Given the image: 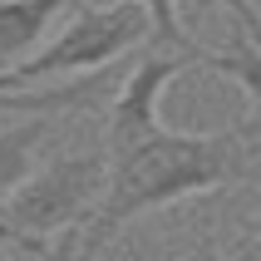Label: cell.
<instances>
[{
    "label": "cell",
    "mask_w": 261,
    "mask_h": 261,
    "mask_svg": "<svg viewBox=\"0 0 261 261\" xmlns=\"http://www.w3.org/2000/svg\"><path fill=\"white\" fill-rule=\"evenodd\" d=\"M242 182L261 188V138L247 133V123H232L217 133H182L163 123L133 148L109 153V188H103L94 222L84 227V256H99L128 222L158 207L242 188Z\"/></svg>",
    "instance_id": "cell-1"
},
{
    "label": "cell",
    "mask_w": 261,
    "mask_h": 261,
    "mask_svg": "<svg viewBox=\"0 0 261 261\" xmlns=\"http://www.w3.org/2000/svg\"><path fill=\"white\" fill-rule=\"evenodd\" d=\"M109 188V153H64L30 173L0 207V256L5 247L49 251L69 227H89Z\"/></svg>",
    "instance_id": "cell-2"
},
{
    "label": "cell",
    "mask_w": 261,
    "mask_h": 261,
    "mask_svg": "<svg viewBox=\"0 0 261 261\" xmlns=\"http://www.w3.org/2000/svg\"><path fill=\"white\" fill-rule=\"evenodd\" d=\"M148 40H153V25H148L143 5H133V0L99 5V0H89L69 15V25L49 44H40L25 64H15L10 79H15V89H30L40 79H64V74H103L118 55H128Z\"/></svg>",
    "instance_id": "cell-3"
},
{
    "label": "cell",
    "mask_w": 261,
    "mask_h": 261,
    "mask_svg": "<svg viewBox=\"0 0 261 261\" xmlns=\"http://www.w3.org/2000/svg\"><path fill=\"white\" fill-rule=\"evenodd\" d=\"M192 64H202V59L188 55V49H158V44L133 64L128 79H123V84L114 89V99H109V153H123V148H133L138 138L163 128L158 103H163V94H168V84H173L177 74H188Z\"/></svg>",
    "instance_id": "cell-4"
},
{
    "label": "cell",
    "mask_w": 261,
    "mask_h": 261,
    "mask_svg": "<svg viewBox=\"0 0 261 261\" xmlns=\"http://www.w3.org/2000/svg\"><path fill=\"white\" fill-rule=\"evenodd\" d=\"M64 5L69 0H0V74L25 64V55L49 35Z\"/></svg>",
    "instance_id": "cell-5"
},
{
    "label": "cell",
    "mask_w": 261,
    "mask_h": 261,
    "mask_svg": "<svg viewBox=\"0 0 261 261\" xmlns=\"http://www.w3.org/2000/svg\"><path fill=\"white\" fill-rule=\"evenodd\" d=\"M202 64L212 74H222V79H232V84L247 94L251 114L242 118V123H247V133H256V138H261V44L251 40L247 30H237L222 49H207Z\"/></svg>",
    "instance_id": "cell-6"
},
{
    "label": "cell",
    "mask_w": 261,
    "mask_h": 261,
    "mask_svg": "<svg viewBox=\"0 0 261 261\" xmlns=\"http://www.w3.org/2000/svg\"><path fill=\"white\" fill-rule=\"evenodd\" d=\"M44 133H49V114H15L10 123H0V197L30 182Z\"/></svg>",
    "instance_id": "cell-7"
},
{
    "label": "cell",
    "mask_w": 261,
    "mask_h": 261,
    "mask_svg": "<svg viewBox=\"0 0 261 261\" xmlns=\"http://www.w3.org/2000/svg\"><path fill=\"white\" fill-rule=\"evenodd\" d=\"M103 99V74L99 79H74V84H49V89H0V114H74L94 109Z\"/></svg>",
    "instance_id": "cell-8"
},
{
    "label": "cell",
    "mask_w": 261,
    "mask_h": 261,
    "mask_svg": "<svg viewBox=\"0 0 261 261\" xmlns=\"http://www.w3.org/2000/svg\"><path fill=\"white\" fill-rule=\"evenodd\" d=\"M99 5H118V0H99ZM133 5L148 10V25H153V40L148 44H158V49H188V55H197V59L207 55L202 44H192L188 30L177 25V0H133Z\"/></svg>",
    "instance_id": "cell-9"
},
{
    "label": "cell",
    "mask_w": 261,
    "mask_h": 261,
    "mask_svg": "<svg viewBox=\"0 0 261 261\" xmlns=\"http://www.w3.org/2000/svg\"><path fill=\"white\" fill-rule=\"evenodd\" d=\"M197 5H202V10H207V5H222V10H232V15H237V30H247L251 40L261 44V10L251 5V0H197Z\"/></svg>",
    "instance_id": "cell-10"
},
{
    "label": "cell",
    "mask_w": 261,
    "mask_h": 261,
    "mask_svg": "<svg viewBox=\"0 0 261 261\" xmlns=\"http://www.w3.org/2000/svg\"><path fill=\"white\" fill-rule=\"evenodd\" d=\"M44 261H84V227H69V232L49 247V256H44Z\"/></svg>",
    "instance_id": "cell-11"
},
{
    "label": "cell",
    "mask_w": 261,
    "mask_h": 261,
    "mask_svg": "<svg viewBox=\"0 0 261 261\" xmlns=\"http://www.w3.org/2000/svg\"><path fill=\"white\" fill-rule=\"evenodd\" d=\"M232 261H261V222H256V227H251L247 247H237V251H232Z\"/></svg>",
    "instance_id": "cell-12"
},
{
    "label": "cell",
    "mask_w": 261,
    "mask_h": 261,
    "mask_svg": "<svg viewBox=\"0 0 261 261\" xmlns=\"http://www.w3.org/2000/svg\"><path fill=\"white\" fill-rule=\"evenodd\" d=\"M0 89H15V79H10V74H0Z\"/></svg>",
    "instance_id": "cell-13"
}]
</instances>
